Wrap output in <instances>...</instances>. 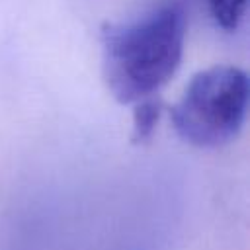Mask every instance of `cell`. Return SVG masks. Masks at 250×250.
<instances>
[{
    "mask_svg": "<svg viewBox=\"0 0 250 250\" xmlns=\"http://www.w3.org/2000/svg\"><path fill=\"white\" fill-rule=\"evenodd\" d=\"M102 66L107 90L133 105L158 96L182 64L186 12L182 6H160L133 21L102 27Z\"/></svg>",
    "mask_w": 250,
    "mask_h": 250,
    "instance_id": "6da1fadb",
    "label": "cell"
},
{
    "mask_svg": "<svg viewBox=\"0 0 250 250\" xmlns=\"http://www.w3.org/2000/svg\"><path fill=\"white\" fill-rule=\"evenodd\" d=\"M248 76L232 64H215L191 76L170 119L178 137L197 148H219L240 133L248 107Z\"/></svg>",
    "mask_w": 250,
    "mask_h": 250,
    "instance_id": "7a4b0ae2",
    "label": "cell"
},
{
    "mask_svg": "<svg viewBox=\"0 0 250 250\" xmlns=\"http://www.w3.org/2000/svg\"><path fill=\"white\" fill-rule=\"evenodd\" d=\"M162 115V100L158 96L133 104V143H145L152 137Z\"/></svg>",
    "mask_w": 250,
    "mask_h": 250,
    "instance_id": "3957f363",
    "label": "cell"
},
{
    "mask_svg": "<svg viewBox=\"0 0 250 250\" xmlns=\"http://www.w3.org/2000/svg\"><path fill=\"white\" fill-rule=\"evenodd\" d=\"M217 25L225 31H234L244 20L248 0H207Z\"/></svg>",
    "mask_w": 250,
    "mask_h": 250,
    "instance_id": "277c9868",
    "label": "cell"
}]
</instances>
